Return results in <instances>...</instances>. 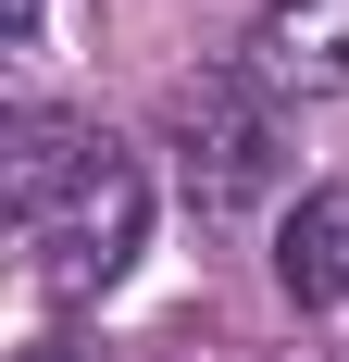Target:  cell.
Masks as SVG:
<instances>
[{"instance_id": "cell-1", "label": "cell", "mask_w": 349, "mask_h": 362, "mask_svg": "<svg viewBox=\"0 0 349 362\" xmlns=\"http://www.w3.org/2000/svg\"><path fill=\"white\" fill-rule=\"evenodd\" d=\"M0 187H13V225H25L37 275H50L63 300L112 288V275L138 262V238H150V175H138V150L100 138V125H75V112H25L13 150H0Z\"/></svg>"}, {"instance_id": "cell-2", "label": "cell", "mask_w": 349, "mask_h": 362, "mask_svg": "<svg viewBox=\"0 0 349 362\" xmlns=\"http://www.w3.org/2000/svg\"><path fill=\"white\" fill-rule=\"evenodd\" d=\"M275 88L262 75H187L174 88V175H187V213L237 225L262 187H275Z\"/></svg>"}, {"instance_id": "cell-3", "label": "cell", "mask_w": 349, "mask_h": 362, "mask_svg": "<svg viewBox=\"0 0 349 362\" xmlns=\"http://www.w3.org/2000/svg\"><path fill=\"white\" fill-rule=\"evenodd\" d=\"M249 75L300 88V100H337L349 88V0H275L262 37H249Z\"/></svg>"}, {"instance_id": "cell-4", "label": "cell", "mask_w": 349, "mask_h": 362, "mask_svg": "<svg viewBox=\"0 0 349 362\" xmlns=\"http://www.w3.org/2000/svg\"><path fill=\"white\" fill-rule=\"evenodd\" d=\"M287 300L300 313H324V325H349V187H312L300 213H287V250H275Z\"/></svg>"}, {"instance_id": "cell-5", "label": "cell", "mask_w": 349, "mask_h": 362, "mask_svg": "<svg viewBox=\"0 0 349 362\" xmlns=\"http://www.w3.org/2000/svg\"><path fill=\"white\" fill-rule=\"evenodd\" d=\"M13 37H37V0H13Z\"/></svg>"}]
</instances>
